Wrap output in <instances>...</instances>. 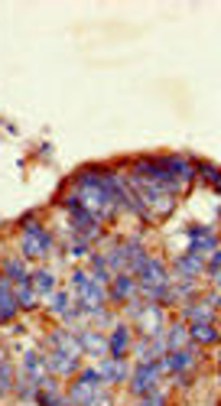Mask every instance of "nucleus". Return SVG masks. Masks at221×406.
Listing matches in <instances>:
<instances>
[{
    "label": "nucleus",
    "instance_id": "f257e3e1",
    "mask_svg": "<svg viewBox=\"0 0 221 406\" xmlns=\"http://www.w3.org/2000/svg\"><path fill=\"white\" fill-rule=\"evenodd\" d=\"M20 250H23L26 257H33V260H43V257H49L52 250V234L39 224V218L36 215H23L20 218Z\"/></svg>",
    "mask_w": 221,
    "mask_h": 406
},
{
    "label": "nucleus",
    "instance_id": "f03ea898",
    "mask_svg": "<svg viewBox=\"0 0 221 406\" xmlns=\"http://www.w3.org/2000/svg\"><path fill=\"white\" fill-rule=\"evenodd\" d=\"M72 289H75L72 299L82 305V312H85V315L104 309V296H108V289L98 286V283L88 277V270H72Z\"/></svg>",
    "mask_w": 221,
    "mask_h": 406
},
{
    "label": "nucleus",
    "instance_id": "7ed1b4c3",
    "mask_svg": "<svg viewBox=\"0 0 221 406\" xmlns=\"http://www.w3.org/2000/svg\"><path fill=\"white\" fill-rule=\"evenodd\" d=\"M65 400L72 406H108V393H104V383H88V381H72L68 383Z\"/></svg>",
    "mask_w": 221,
    "mask_h": 406
},
{
    "label": "nucleus",
    "instance_id": "20e7f679",
    "mask_svg": "<svg viewBox=\"0 0 221 406\" xmlns=\"http://www.w3.org/2000/svg\"><path fill=\"white\" fill-rule=\"evenodd\" d=\"M160 361H146V364H137L134 371H130L127 383H130V393L134 397H144V393H150V390H156V383H160Z\"/></svg>",
    "mask_w": 221,
    "mask_h": 406
},
{
    "label": "nucleus",
    "instance_id": "39448f33",
    "mask_svg": "<svg viewBox=\"0 0 221 406\" xmlns=\"http://www.w3.org/2000/svg\"><path fill=\"white\" fill-rule=\"evenodd\" d=\"M215 312H218V289H212V296L192 299V303L182 305V322L196 325V322H215Z\"/></svg>",
    "mask_w": 221,
    "mask_h": 406
},
{
    "label": "nucleus",
    "instance_id": "423d86ee",
    "mask_svg": "<svg viewBox=\"0 0 221 406\" xmlns=\"http://www.w3.org/2000/svg\"><path fill=\"white\" fill-rule=\"evenodd\" d=\"M134 319H137V325H140V331H144L146 338H153V335L163 331V305L160 303H144Z\"/></svg>",
    "mask_w": 221,
    "mask_h": 406
},
{
    "label": "nucleus",
    "instance_id": "0eeeda50",
    "mask_svg": "<svg viewBox=\"0 0 221 406\" xmlns=\"http://www.w3.org/2000/svg\"><path fill=\"white\" fill-rule=\"evenodd\" d=\"M212 250H218V241H215V231L202 228V224H192L189 228V254H196V257H208Z\"/></svg>",
    "mask_w": 221,
    "mask_h": 406
},
{
    "label": "nucleus",
    "instance_id": "6e6552de",
    "mask_svg": "<svg viewBox=\"0 0 221 406\" xmlns=\"http://www.w3.org/2000/svg\"><path fill=\"white\" fill-rule=\"evenodd\" d=\"M20 377L39 387V383L49 377V371H46V355H39V351H26V355H23V367H20Z\"/></svg>",
    "mask_w": 221,
    "mask_h": 406
},
{
    "label": "nucleus",
    "instance_id": "1a4fd4ad",
    "mask_svg": "<svg viewBox=\"0 0 221 406\" xmlns=\"http://www.w3.org/2000/svg\"><path fill=\"white\" fill-rule=\"evenodd\" d=\"M192 364H196V351L192 348H182V351H166L160 357V367L170 374H186L192 371Z\"/></svg>",
    "mask_w": 221,
    "mask_h": 406
},
{
    "label": "nucleus",
    "instance_id": "9d476101",
    "mask_svg": "<svg viewBox=\"0 0 221 406\" xmlns=\"http://www.w3.org/2000/svg\"><path fill=\"white\" fill-rule=\"evenodd\" d=\"M75 338H78L82 355H94V357L108 355V338H104L98 329H82V331H75Z\"/></svg>",
    "mask_w": 221,
    "mask_h": 406
},
{
    "label": "nucleus",
    "instance_id": "9b49d317",
    "mask_svg": "<svg viewBox=\"0 0 221 406\" xmlns=\"http://www.w3.org/2000/svg\"><path fill=\"white\" fill-rule=\"evenodd\" d=\"M108 296L114 299V303H127V299L137 296V279L130 277V273H118V277H110L108 283Z\"/></svg>",
    "mask_w": 221,
    "mask_h": 406
},
{
    "label": "nucleus",
    "instance_id": "f8f14e48",
    "mask_svg": "<svg viewBox=\"0 0 221 406\" xmlns=\"http://www.w3.org/2000/svg\"><path fill=\"white\" fill-rule=\"evenodd\" d=\"M46 371L59 374V377H72V374L78 371V357L65 355V351H49V355H46Z\"/></svg>",
    "mask_w": 221,
    "mask_h": 406
},
{
    "label": "nucleus",
    "instance_id": "ddd939ff",
    "mask_svg": "<svg viewBox=\"0 0 221 406\" xmlns=\"http://www.w3.org/2000/svg\"><path fill=\"white\" fill-rule=\"evenodd\" d=\"M98 377H101V383L127 381V364H124V357H108L104 364H98Z\"/></svg>",
    "mask_w": 221,
    "mask_h": 406
},
{
    "label": "nucleus",
    "instance_id": "4468645a",
    "mask_svg": "<svg viewBox=\"0 0 221 406\" xmlns=\"http://www.w3.org/2000/svg\"><path fill=\"white\" fill-rule=\"evenodd\" d=\"M17 312H20V305L13 299V283L0 273V322H10Z\"/></svg>",
    "mask_w": 221,
    "mask_h": 406
},
{
    "label": "nucleus",
    "instance_id": "2eb2a0df",
    "mask_svg": "<svg viewBox=\"0 0 221 406\" xmlns=\"http://www.w3.org/2000/svg\"><path fill=\"white\" fill-rule=\"evenodd\" d=\"M163 341H166V351H182V348H189V325L182 319L172 322L170 329L163 331Z\"/></svg>",
    "mask_w": 221,
    "mask_h": 406
},
{
    "label": "nucleus",
    "instance_id": "dca6fc26",
    "mask_svg": "<svg viewBox=\"0 0 221 406\" xmlns=\"http://www.w3.org/2000/svg\"><path fill=\"white\" fill-rule=\"evenodd\" d=\"M163 163H166V170H170L182 186L192 182V176H196V163L189 160V156H163Z\"/></svg>",
    "mask_w": 221,
    "mask_h": 406
},
{
    "label": "nucleus",
    "instance_id": "f3484780",
    "mask_svg": "<svg viewBox=\"0 0 221 406\" xmlns=\"http://www.w3.org/2000/svg\"><path fill=\"white\" fill-rule=\"evenodd\" d=\"M130 351V329L127 325H114L108 338V357H127Z\"/></svg>",
    "mask_w": 221,
    "mask_h": 406
},
{
    "label": "nucleus",
    "instance_id": "a211bd4d",
    "mask_svg": "<svg viewBox=\"0 0 221 406\" xmlns=\"http://www.w3.org/2000/svg\"><path fill=\"white\" fill-rule=\"evenodd\" d=\"M202 270H205V260H202V257H196V254L176 257V277L196 279V277H202Z\"/></svg>",
    "mask_w": 221,
    "mask_h": 406
},
{
    "label": "nucleus",
    "instance_id": "6ab92c4d",
    "mask_svg": "<svg viewBox=\"0 0 221 406\" xmlns=\"http://www.w3.org/2000/svg\"><path fill=\"white\" fill-rule=\"evenodd\" d=\"M30 286H33L36 296H49L52 289H56V273L49 267H39V270L30 273Z\"/></svg>",
    "mask_w": 221,
    "mask_h": 406
},
{
    "label": "nucleus",
    "instance_id": "aec40b11",
    "mask_svg": "<svg viewBox=\"0 0 221 406\" xmlns=\"http://www.w3.org/2000/svg\"><path fill=\"white\" fill-rule=\"evenodd\" d=\"M189 338L198 341V345H215L218 329H215V322H196V325H189Z\"/></svg>",
    "mask_w": 221,
    "mask_h": 406
},
{
    "label": "nucleus",
    "instance_id": "412c9836",
    "mask_svg": "<svg viewBox=\"0 0 221 406\" xmlns=\"http://www.w3.org/2000/svg\"><path fill=\"white\" fill-rule=\"evenodd\" d=\"M46 303H49V312H56V315H65L68 309H72V293L68 289H52L49 296H46Z\"/></svg>",
    "mask_w": 221,
    "mask_h": 406
},
{
    "label": "nucleus",
    "instance_id": "4be33fe9",
    "mask_svg": "<svg viewBox=\"0 0 221 406\" xmlns=\"http://www.w3.org/2000/svg\"><path fill=\"white\" fill-rule=\"evenodd\" d=\"M4 277L10 279V283H23V279H30V270H26V263L20 260V257H10V260H4Z\"/></svg>",
    "mask_w": 221,
    "mask_h": 406
},
{
    "label": "nucleus",
    "instance_id": "5701e85b",
    "mask_svg": "<svg viewBox=\"0 0 221 406\" xmlns=\"http://www.w3.org/2000/svg\"><path fill=\"white\" fill-rule=\"evenodd\" d=\"M13 299H17L20 309H33V305H36V293H33V286H30V279H23V283H13Z\"/></svg>",
    "mask_w": 221,
    "mask_h": 406
},
{
    "label": "nucleus",
    "instance_id": "b1692460",
    "mask_svg": "<svg viewBox=\"0 0 221 406\" xmlns=\"http://www.w3.org/2000/svg\"><path fill=\"white\" fill-rule=\"evenodd\" d=\"M196 172L208 182L212 189H218V170H215V163H196Z\"/></svg>",
    "mask_w": 221,
    "mask_h": 406
},
{
    "label": "nucleus",
    "instance_id": "393cba45",
    "mask_svg": "<svg viewBox=\"0 0 221 406\" xmlns=\"http://www.w3.org/2000/svg\"><path fill=\"white\" fill-rule=\"evenodd\" d=\"M68 254L72 257H88L91 254V241H85V237H72V241H68Z\"/></svg>",
    "mask_w": 221,
    "mask_h": 406
},
{
    "label": "nucleus",
    "instance_id": "a878e982",
    "mask_svg": "<svg viewBox=\"0 0 221 406\" xmlns=\"http://www.w3.org/2000/svg\"><path fill=\"white\" fill-rule=\"evenodd\" d=\"M10 387H13V371H10V364L0 357V397H7Z\"/></svg>",
    "mask_w": 221,
    "mask_h": 406
},
{
    "label": "nucleus",
    "instance_id": "bb28decb",
    "mask_svg": "<svg viewBox=\"0 0 221 406\" xmlns=\"http://www.w3.org/2000/svg\"><path fill=\"white\" fill-rule=\"evenodd\" d=\"M137 406H166V397H163L160 390H150V393L140 397V403H137Z\"/></svg>",
    "mask_w": 221,
    "mask_h": 406
}]
</instances>
